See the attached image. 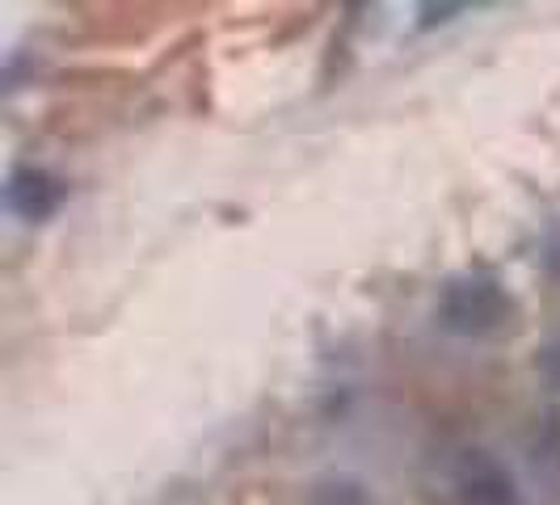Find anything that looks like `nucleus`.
<instances>
[{
    "label": "nucleus",
    "mask_w": 560,
    "mask_h": 505,
    "mask_svg": "<svg viewBox=\"0 0 560 505\" xmlns=\"http://www.w3.org/2000/svg\"><path fill=\"white\" fill-rule=\"evenodd\" d=\"M505 316H510V295L502 291V282L485 279V274H464V279L447 282V291L439 300L443 329L459 337L493 333Z\"/></svg>",
    "instance_id": "obj_1"
},
{
    "label": "nucleus",
    "mask_w": 560,
    "mask_h": 505,
    "mask_svg": "<svg viewBox=\"0 0 560 505\" xmlns=\"http://www.w3.org/2000/svg\"><path fill=\"white\" fill-rule=\"evenodd\" d=\"M304 505H380V502H375V493L359 477L337 472V477L316 480L308 489V497H304Z\"/></svg>",
    "instance_id": "obj_4"
},
{
    "label": "nucleus",
    "mask_w": 560,
    "mask_h": 505,
    "mask_svg": "<svg viewBox=\"0 0 560 505\" xmlns=\"http://www.w3.org/2000/svg\"><path fill=\"white\" fill-rule=\"evenodd\" d=\"M9 207L22 215V220H47V215H56L59 202H63V186H59L56 177L47 173V168H18L13 177H9Z\"/></svg>",
    "instance_id": "obj_3"
},
{
    "label": "nucleus",
    "mask_w": 560,
    "mask_h": 505,
    "mask_svg": "<svg viewBox=\"0 0 560 505\" xmlns=\"http://www.w3.org/2000/svg\"><path fill=\"white\" fill-rule=\"evenodd\" d=\"M539 366H544V375H548V379L560 388V341H557V345H548V350L539 354Z\"/></svg>",
    "instance_id": "obj_5"
},
{
    "label": "nucleus",
    "mask_w": 560,
    "mask_h": 505,
    "mask_svg": "<svg viewBox=\"0 0 560 505\" xmlns=\"http://www.w3.org/2000/svg\"><path fill=\"white\" fill-rule=\"evenodd\" d=\"M447 480L455 505H518V489L510 472L485 450H459Z\"/></svg>",
    "instance_id": "obj_2"
}]
</instances>
